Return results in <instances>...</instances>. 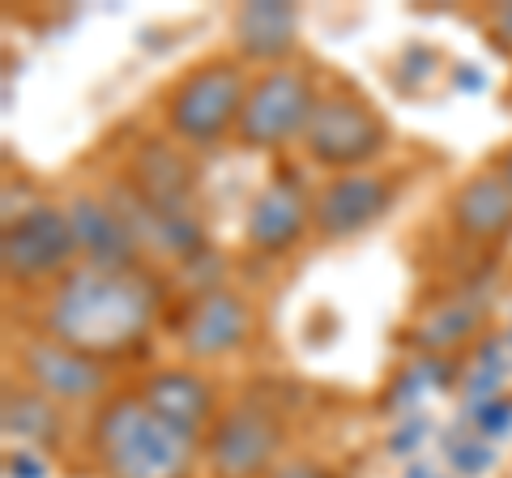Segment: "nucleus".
I'll list each match as a JSON object with an SVG mask.
<instances>
[{"label":"nucleus","mask_w":512,"mask_h":478,"mask_svg":"<svg viewBox=\"0 0 512 478\" xmlns=\"http://www.w3.org/2000/svg\"><path fill=\"white\" fill-rule=\"evenodd\" d=\"M77 252V239L69 227V214L52 205H30L26 214L9 218L5 227V274L13 282H39L47 274H60Z\"/></svg>","instance_id":"423d86ee"},{"label":"nucleus","mask_w":512,"mask_h":478,"mask_svg":"<svg viewBox=\"0 0 512 478\" xmlns=\"http://www.w3.org/2000/svg\"><path fill=\"white\" fill-rule=\"evenodd\" d=\"M495 175H500V180H504V184L512 188V150H508V154L500 158V171H495Z\"/></svg>","instance_id":"5701e85b"},{"label":"nucleus","mask_w":512,"mask_h":478,"mask_svg":"<svg viewBox=\"0 0 512 478\" xmlns=\"http://www.w3.org/2000/svg\"><path fill=\"white\" fill-rule=\"evenodd\" d=\"M316 111L312 77L303 69H274L248 90L244 111H239V141L252 150H274L282 141L308 129Z\"/></svg>","instance_id":"20e7f679"},{"label":"nucleus","mask_w":512,"mask_h":478,"mask_svg":"<svg viewBox=\"0 0 512 478\" xmlns=\"http://www.w3.org/2000/svg\"><path fill=\"white\" fill-rule=\"evenodd\" d=\"M158 295L133 269H99L86 265L60 278L47 304V333L82 355H111L146 338L154 325Z\"/></svg>","instance_id":"f257e3e1"},{"label":"nucleus","mask_w":512,"mask_h":478,"mask_svg":"<svg viewBox=\"0 0 512 478\" xmlns=\"http://www.w3.org/2000/svg\"><path fill=\"white\" fill-rule=\"evenodd\" d=\"M478 321H483L478 304H466V299H461V304H448V308L427 316V321L419 325V342L427 350H453L478 329Z\"/></svg>","instance_id":"f3484780"},{"label":"nucleus","mask_w":512,"mask_h":478,"mask_svg":"<svg viewBox=\"0 0 512 478\" xmlns=\"http://www.w3.org/2000/svg\"><path fill=\"white\" fill-rule=\"evenodd\" d=\"M244 73L231 60H210L197 73H188L180 86H175L171 103H167V120L171 133L188 141V146H214V141L239 124V111H244Z\"/></svg>","instance_id":"7ed1b4c3"},{"label":"nucleus","mask_w":512,"mask_h":478,"mask_svg":"<svg viewBox=\"0 0 512 478\" xmlns=\"http://www.w3.org/2000/svg\"><path fill=\"white\" fill-rule=\"evenodd\" d=\"M69 227L77 248L99 269H133L137 265V235L133 227L116 214V205H103L94 197H77L69 205Z\"/></svg>","instance_id":"9d476101"},{"label":"nucleus","mask_w":512,"mask_h":478,"mask_svg":"<svg viewBox=\"0 0 512 478\" xmlns=\"http://www.w3.org/2000/svg\"><path fill=\"white\" fill-rule=\"evenodd\" d=\"M282 444V427L269 410L256 406H235L222 414L218 432L210 440V461L218 478H256L269 461H274Z\"/></svg>","instance_id":"0eeeda50"},{"label":"nucleus","mask_w":512,"mask_h":478,"mask_svg":"<svg viewBox=\"0 0 512 478\" xmlns=\"http://www.w3.org/2000/svg\"><path fill=\"white\" fill-rule=\"evenodd\" d=\"M274 478H333L325 466H316V461H291V466H282Z\"/></svg>","instance_id":"412c9836"},{"label":"nucleus","mask_w":512,"mask_h":478,"mask_svg":"<svg viewBox=\"0 0 512 478\" xmlns=\"http://www.w3.org/2000/svg\"><path fill=\"white\" fill-rule=\"evenodd\" d=\"M235 43L252 60H278L295 47V9L265 0V5H244L235 18Z\"/></svg>","instance_id":"2eb2a0df"},{"label":"nucleus","mask_w":512,"mask_h":478,"mask_svg":"<svg viewBox=\"0 0 512 478\" xmlns=\"http://www.w3.org/2000/svg\"><path fill=\"white\" fill-rule=\"evenodd\" d=\"M389 197L393 188L380 180V175H338V180H329L325 188H320V197L312 205V218L316 227L342 239V235H355L363 227H372V222L389 210Z\"/></svg>","instance_id":"6e6552de"},{"label":"nucleus","mask_w":512,"mask_h":478,"mask_svg":"<svg viewBox=\"0 0 512 478\" xmlns=\"http://www.w3.org/2000/svg\"><path fill=\"white\" fill-rule=\"evenodd\" d=\"M308 227V201L291 180H274L261 188L248 214V239L261 252H286Z\"/></svg>","instance_id":"f8f14e48"},{"label":"nucleus","mask_w":512,"mask_h":478,"mask_svg":"<svg viewBox=\"0 0 512 478\" xmlns=\"http://www.w3.org/2000/svg\"><path fill=\"white\" fill-rule=\"evenodd\" d=\"M478 427H483L487 436H500L512 427V402H483L478 406Z\"/></svg>","instance_id":"6ab92c4d"},{"label":"nucleus","mask_w":512,"mask_h":478,"mask_svg":"<svg viewBox=\"0 0 512 478\" xmlns=\"http://www.w3.org/2000/svg\"><path fill=\"white\" fill-rule=\"evenodd\" d=\"M491 35H500V47H504V52H512V5H504V9H495Z\"/></svg>","instance_id":"4be33fe9"},{"label":"nucleus","mask_w":512,"mask_h":478,"mask_svg":"<svg viewBox=\"0 0 512 478\" xmlns=\"http://www.w3.org/2000/svg\"><path fill=\"white\" fill-rule=\"evenodd\" d=\"M453 461H457V466L461 470H483L487 466V461H491V449H483V444H466V453H453Z\"/></svg>","instance_id":"aec40b11"},{"label":"nucleus","mask_w":512,"mask_h":478,"mask_svg":"<svg viewBox=\"0 0 512 478\" xmlns=\"http://www.w3.org/2000/svg\"><path fill=\"white\" fill-rule=\"evenodd\" d=\"M26 376L35 380L39 393L64 397V402H86L103 389V368L94 363V355H82V350L64 346V342H30L22 355Z\"/></svg>","instance_id":"1a4fd4ad"},{"label":"nucleus","mask_w":512,"mask_h":478,"mask_svg":"<svg viewBox=\"0 0 512 478\" xmlns=\"http://www.w3.org/2000/svg\"><path fill=\"white\" fill-rule=\"evenodd\" d=\"M244 333H248V308L227 291H210L192 304L184 321V350L197 359H214L235 350L244 342Z\"/></svg>","instance_id":"9b49d317"},{"label":"nucleus","mask_w":512,"mask_h":478,"mask_svg":"<svg viewBox=\"0 0 512 478\" xmlns=\"http://www.w3.org/2000/svg\"><path fill=\"white\" fill-rule=\"evenodd\" d=\"M141 402H146L154 414H163L167 423H175L180 432L197 436L205 423H210V410H214V397L205 389L201 376L192 372H158L146 380L141 389Z\"/></svg>","instance_id":"ddd939ff"},{"label":"nucleus","mask_w":512,"mask_h":478,"mask_svg":"<svg viewBox=\"0 0 512 478\" xmlns=\"http://www.w3.org/2000/svg\"><path fill=\"white\" fill-rule=\"evenodd\" d=\"M188 188H192V171L184 167V158L150 141L137 154V193L163 205V210H188Z\"/></svg>","instance_id":"dca6fc26"},{"label":"nucleus","mask_w":512,"mask_h":478,"mask_svg":"<svg viewBox=\"0 0 512 478\" xmlns=\"http://www.w3.org/2000/svg\"><path fill=\"white\" fill-rule=\"evenodd\" d=\"M453 222L470 239H504L512 231V188L500 175H474L453 197Z\"/></svg>","instance_id":"4468645a"},{"label":"nucleus","mask_w":512,"mask_h":478,"mask_svg":"<svg viewBox=\"0 0 512 478\" xmlns=\"http://www.w3.org/2000/svg\"><path fill=\"white\" fill-rule=\"evenodd\" d=\"M5 432L18 440H52L56 436V410L43 393H9L5 397Z\"/></svg>","instance_id":"a211bd4d"},{"label":"nucleus","mask_w":512,"mask_h":478,"mask_svg":"<svg viewBox=\"0 0 512 478\" xmlns=\"http://www.w3.org/2000/svg\"><path fill=\"white\" fill-rule=\"evenodd\" d=\"M197 436L180 432L141 397H111L94 419V457L107 478H188Z\"/></svg>","instance_id":"f03ea898"},{"label":"nucleus","mask_w":512,"mask_h":478,"mask_svg":"<svg viewBox=\"0 0 512 478\" xmlns=\"http://www.w3.org/2000/svg\"><path fill=\"white\" fill-rule=\"evenodd\" d=\"M384 133L380 116L359 99H316V111L303 129V146L316 163L338 167V171H355L384 150Z\"/></svg>","instance_id":"39448f33"}]
</instances>
